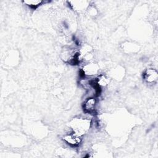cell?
<instances>
[{
    "instance_id": "obj_5",
    "label": "cell",
    "mask_w": 158,
    "mask_h": 158,
    "mask_svg": "<svg viewBox=\"0 0 158 158\" xmlns=\"http://www.w3.org/2000/svg\"><path fill=\"white\" fill-rule=\"evenodd\" d=\"M96 101L94 98H88L83 104V109L87 113H91L95 109Z\"/></svg>"
},
{
    "instance_id": "obj_4",
    "label": "cell",
    "mask_w": 158,
    "mask_h": 158,
    "mask_svg": "<svg viewBox=\"0 0 158 158\" xmlns=\"http://www.w3.org/2000/svg\"><path fill=\"white\" fill-rule=\"evenodd\" d=\"M99 71V66L95 63H88L86 64L83 69L85 75H93L96 74Z\"/></svg>"
},
{
    "instance_id": "obj_2",
    "label": "cell",
    "mask_w": 158,
    "mask_h": 158,
    "mask_svg": "<svg viewBox=\"0 0 158 158\" xmlns=\"http://www.w3.org/2000/svg\"><path fill=\"white\" fill-rule=\"evenodd\" d=\"M80 137L81 136L75 133V132H73L65 135L63 138V139L67 144L72 146H77L80 144L81 141Z\"/></svg>"
},
{
    "instance_id": "obj_3",
    "label": "cell",
    "mask_w": 158,
    "mask_h": 158,
    "mask_svg": "<svg viewBox=\"0 0 158 158\" xmlns=\"http://www.w3.org/2000/svg\"><path fill=\"white\" fill-rule=\"evenodd\" d=\"M143 78L148 83H154L158 78L157 72L154 69H148L143 74Z\"/></svg>"
},
{
    "instance_id": "obj_1",
    "label": "cell",
    "mask_w": 158,
    "mask_h": 158,
    "mask_svg": "<svg viewBox=\"0 0 158 158\" xmlns=\"http://www.w3.org/2000/svg\"><path fill=\"white\" fill-rule=\"evenodd\" d=\"M89 121L85 118H75L72 122V127L73 132L80 136L85 134L89 128Z\"/></svg>"
},
{
    "instance_id": "obj_6",
    "label": "cell",
    "mask_w": 158,
    "mask_h": 158,
    "mask_svg": "<svg viewBox=\"0 0 158 158\" xmlns=\"http://www.w3.org/2000/svg\"><path fill=\"white\" fill-rule=\"evenodd\" d=\"M96 84L99 86V87L101 86H105L108 83V78L104 75H99L96 80L94 81Z\"/></svg>"
},
{
    "instance_id": "obj_7",
    "label": "cell",
    "mask_w": 158,
    "mask_h": 158,
    "mask_svg": "<svg viewBox=\"0 0 158 158\" xmlns=\"http://www.w3.org/2000/svg\"><path fill=\"white\" fill-rule=\"evenodd\" d=\"M23 2L27 4L28 6L30 7L31 8H36L38 7L41 3L43 2L41 0H28V1H23Z\"/></svg>"
}]
</instances>
